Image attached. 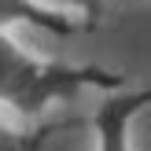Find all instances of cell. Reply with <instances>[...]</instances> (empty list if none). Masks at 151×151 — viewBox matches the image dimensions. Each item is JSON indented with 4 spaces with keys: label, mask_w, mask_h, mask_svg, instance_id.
I'll return each instance as SVG.
<instances>
[{
    "label": "cell",
    "mask_w": 151,
    "mask_h": 151,
    "mask_svg": "<svg viewBox=\"0 0 151 151\" xmlns=\"http://www.w3.org/2000/svg\"><path fill=\"white\" fill-rule=\"evenodd\" d=\"M151 107V85L140 88H111L107 100L96 107L92 129H96V151H133L129 129L140 111Z\"/></svg>",
    "instance_id": "2"
},
{
    "label": "cell",
    "mask_w": 151,
    "mask_h": 151,
    "mask_svg": "<svg viewBox=\"0 0 151 151\" xmlns=\"http://www.w3.org/2000/svg\"><path fill=\"white\" fill-rule=\"evenodd\" d=\"M70 122H41L37 129H11L0 122V151H44L55 133H63Z\"/></svg>",
    "instance_id": "4"
},
{
    "label": "cell",
    "mask_w": 151,
    "mask_h": 151,
    "mask_svg": "<svg viewBox=\"0 0 151 151\" xmlns=\"http://www.w3.org/2000/svg\"><path fill=\"white\" fill-rule=\"evenodd\" d=\"M11 26H33L41 33L52 37H78V33H92L81 19L63 11H52V7L37 4V0H0V29Z\"/></svg>",
    "instance_id": "3"
},
{
    "label": "cell",
    "mask_w": 151,
    "mask_h": 151,
    "mask_svg": "<svg viewBox=\"0 0 151 151\" xmlns=\"http://www.w3.org/2000/svg\"><path fill=\"white\" fill-rule=\"evenodd\" d=\"M125 78L92 63H59V59L29 55L19 41L0 29V103L26 118H41L48 107L81 96L85 88H122Z\"/></svg>",
    "instance_id": "1"
},
{
    "label": "cell",
    "mask_w": 151,
    "mask_h": 151,
    "mask_svg": "<svg viewBox=\"0 0 151 151\" xmlns=\"http://www.w3.org/2000/svg\"><path fill=\"white\" fill-rule=\"evenodd\" d=\"M37 4L52 7V11H63V15H74L88 29L100 26V15H103V0H37Z\"/></svg>",
    "instance_id": "5"
}]
</instances>
